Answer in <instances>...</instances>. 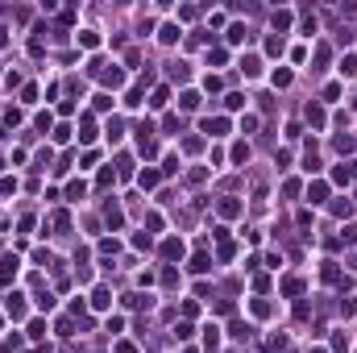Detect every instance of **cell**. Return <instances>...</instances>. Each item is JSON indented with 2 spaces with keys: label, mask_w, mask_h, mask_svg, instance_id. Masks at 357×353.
I'll return each mask as SVG.
<instances>
[{
  "label": "cell",
  "mask_w": 357,
  "mask_h": 353,
  "mask_svg": "<svg viewBox=\"0 0 357 353\" xmlns=\"http://www.w3.org/2000/svg\"><path fill=\"white\" fill-rule=\"evenodd\" d=\"M104 220H108V229L116 233L121 224H125V212H121V204H104Z\"/></svg>",
  "instance_id": "2"
},
{
  "label": "cell",
  "mask_w": 357,
  "mask_h": 353,
  "mask_svg": "<svg viewBox=\"0 0 357 353\" xmlns=\"http://www.w3.org/2000/svg\"><path fill=\"white\" fill-rule=\"evenodd\" d=\"M137 187H146V191L158 187V171H141V175H137Z\"/></svg>",
  "instance_id": "21"
},
{
  "label": "cell",
  "mask_w": 357,
  "mask_h": 353,
  "mask_svg": "<svg viewBox=\"0 0 357 353\" xmlns=\"http://www.w3.org/2000/svg\"><path fill=\"white\" fill-rule=\"evenodd\" d=\"M324 62H328V46H316V71H324Z\"/></svg>",
  "instance_id": "35"
},
{
  "label": "cell",
  "mask_w": 357,
  "mask_h": 353,
  "mask_svg": "<svg viewBox=\"0 0 357 353\" xmlns=\"http://www.w3.org/2000/svg\"><path fill=\"white\" fill-rule=\"evenodd\" d=\"M166 100H171V87H154V96H150V104H154V108H162Z\"/></svg>",
  "instance_id": "17"
},
{
  "label": "cell",
  "mask_w": 357,
  "mask_h": 353,
  "mask_svg": "<svg viewBox=\"0 0 357 353\" xmlns=\"http://www.w3.org/2000/svg\"><path fill=\"white\" fill-rule=\"evenodd\" d=\"M91 308H112V295H108V287H96V291H91Z\"/></svg>",
  "instance_id": "7"
},
{
  "label": "cell",
  "mask_w": 357,
  "mask_h": 353,
  "mask_svg": "<svg viewBox=\"0 0 357 353\" xmlns=\"http://www.w3.org/2000/svg\"><path fill=\"white\" fill-rule=\"evenodd\" d=\"M270 25H274V34H282V29H291V13H287V9H278V13L270 17Z\"/></svg>",
  "instance_id": "13"
},
{
  "label": "cell",
  "mask_w": 357,
  "mask_h": 353,
  "mask_svg": "<svg viewBox=\"0 0 357 353\" xmlns=\"http://www.w3.org/2000/svg\"><path fill=\"white\" fill-rule=\"evenodd\" d=\"M229 158H233V162H245V158H249V146H245V142H237V146H233V154H229Z\"/></svg>",
  "instance_id": "28"
},
{
  "label": "cell",
  "mask_w": 357,
  "mask_h": 353,
  "mask_svg": "<svg viewBox=\"0 0 357 353\" xmlns=\"http://www.w3.org/2000/svg\"><path fill=\"white\" fill-rule=\"evenodd\" d=\"M253 316H270V303L266 299H253Z\"/></svg>",
  "instance_id": "42"
},
{
  "label": "cell",
  "mask_w": 357,
  "mask_h": 353,
  "mask_svg": "<svg viewBox=\"0 0 357 353\" xmlns=\"http://www.w3.org/2000/svg\"><path fill=\"white\" fill-rule=\"evenodd\" d=\"M187 75H191V71H187V62H171V79H179V83H183Z\"/></svg>",
  "instance_id": "26"
},
{
  "label": "cell",
  "mask_w": 357,
  "mask_h": 353,
  "mask_svg": "<svg viewBox=\"0 0 357 353\" xmlns=\"http://www.w3.org/2000/svg\"><path fill=\"white\" fill-rule=\"evenodd\" d=\"M307 200H312V204H328V183L316 179V183L307 187Z\"/></svg>",
  "instance_id": "3"
},
{
  "label": "cell",
  "mask_w": 357,
  "mask_h": 353,
  "mask_svg": "<svg viewBox=\"0 0 357 353\" xmlns=\"http://www.w3.org/2000/svg\"><path fill=\"white\" fill-rule=\"evenodd\" d=\"M108 108H112V96L100 91V96H96V112H108Z\"/></svg>",
  "instance_id": "33"
},
{
  "label": "cell",
  "mask_w": 357,
  "mask_h": 353,
  "mask_svg": "<svg viewBox=\"0 0 357 353\" xmlns=\"http://www.w3.org/2000/svg\"><path fill=\"white\" fill-rule=\"evenodd\" d=\"M158 38L166 42V46H171V42H179V25H162V34H158Z\"/></svg>",
  "instance_id": "24"
},
{
  "label": "cell",
  "mask_w": 357,
  "mask_h": 353,
  "mask_svg": "<svg viewBox=\"0 0 357 353\" xmlns=\"http://www.w3.org/2000/svg\"><path fill=\"white\" fill-rule=\"evenodd\" d=\"M216 345H220V328H212V324H208V328H204V349H208V353H216Z\"/></svg>",
  "instance_id": "14"
},
{
  "label": "cell",
  "mask_w": 357,
  "mask_h": 353,
  "mask_svg": "<svg viewBox=\"0 0 357 353\" xmlns=\"http://www.w3.org/2000/svg\"><path fill=\"white\" fill-rule=\"evenodd\" d=\"M349 167V179H357V158H353V162H345Z\"/></svg>",
  "instance_id": "48"
},
{
  "label": "cell",
  "mask_w": 357,
  "mask_h": 353,
  "mask_svg": "<svg viewBox=\"0 0 357 353\" xmlns=\"http://www.w3.org/2000/svg\"><path fill=\"white\" fill-rule=\"evenodd\" d=\"M345 349H349V341H345V333H337L332 337V353H345Z\"/></svg>",
  "instance_id": "38"
},
{
  "label": "cell",
  "mask_w": 357,
  "mask_h": 353,
  "mask_svg": "<svg viewBox=\"0 0 357 353\" xmlns=\"http://www.w3.org/2000/svg\"><path fill=\"white\" fill-rule=\"evenodd\" d=\"M91 137H96V121L83 116V133H79V142H91Z\"/></svg>",
  "instance_id": "27"
},
{
  "label": "cell",
  "mask_w": 357,
  "mask_h": 353,
  "mask_svg": "<svg viewBox=\"0 0 357 353\" xmlns=\"http://www.w3.org/2000/svg\"><path fill=\"white\" fill-rule=\"evenodd\" d=\"M162 125H166V133H183V116H166Z\"/></svg>",
  "instance_id": "30"
},
{
  "label": "cell",
  "mask_w": 357,
  "mask_h": 353,
  "mask_svg": "<svg viewBox=\"0 0 357 353\" xmlns=\"http://www.w3.org/2000/svg\"><path fill=\"white\" fill-rule=\"evenodd\" d=\"M5 46H9V29L0 25V50H5Z\"/></svg>",
  "instance_id": "47"
},
{
  "label": "cell",
  "mask_w": 357,
  "mask_h": 353,
  "mask_svg": "<svg viewBox=\"0 0 357 353\" xmlns=\"http://www.w3.org/2000/svg\"><path fill=\"white\" fill-rule=\"evenodd\" d=\"M224 108H233V112L245 108V96H241V91H229V96H224Z\"/></svg>",
  "instance_id": "20"
},
{
  "label": "cell",
  "mask_w": 357,
  "mask_h": 353,
  "mask_svg": "<svg viewBox=\"0 0 357 353\" xmlns=\"http://www.w3.org/2000/svg\"><path fill=\"white\" fill-rule=\"evenodd\" d=\"M133 245H137V249H150L154 241H150V233H137V237H133Z\"/></svg>",
  "instance_id": "44"
},
{
  "label": "cell",
  "mask_w": 357,
  "mask_h": 353,
  "mask_svg": "<svg viewBox=\"0 0 357 353\" xmlns=\"http://www.w3.org/2000/svg\"><path fill=\"white\" fill-rule=\"evenodd\" d=\"M79 46L96 50V46H100V34H91V29H83V34H79Z\"/></svg>",
  "instance_id": "22"
},
{
  "label": "cell",
  "mask_w": 357,
  "mask_h": 353,
  "mask_svg": "<svg viewBox=\"0 0 357 353\" xmlns=\"http://www.w3.org/2000/svg\"><path fill=\"white\" fill-rule=\"evenodd\" d=\"M29 337H34V341H42V337H46V324H42V320H34V324H29Z\"/></svg>",
  "instance_id": "36"
},
{
  "label": "cell",
  "mask_w": 357,
  "mask_h": 353,
  "mask_svg": "<svg viewBox=\"0 0 357 353\" xmlns=\"http://www.w3.org/2000/svg\"><path fill=\"white\" fill-rule=\"evenodd\" d=\"M179 104H183L187 112H191V108H200V91H183V96H179Z\"/></svg>",
  "instance_id": "18"
},
{
  "label": "cell",
  "mask_w": 357,
  "mask_h": 353,
  "mask_svg": "<svg viewBox=\"0 0 357 353\" xmlns=\"http://www.w3.org/2000/svg\"><path fill=\"white\" fill-rule=\"evenodd\" d=\"M9 316L13 320H25V295H9Z\"/></svg>",
  "instance_id": "11"
},
{
  "label": "cell",
  "mask_w": 357,
  "mask_h": 353,
  "mask_svg": "<svg viewBox=\"0 0 357 353\" xmlns=\"http://www.w3.org/2000/svg\"><path fill=\"white\" fill-rule=\"evenodd\" d=\"M270 83H274V87H291V71H274Z\"/></svg>",
  "instance_id": "29"
},
{
  "label": "cell",
  "mask_w": 357,
  "mask_h": 353,
  "mask_svg": "<svg viewBox=\"0 0 357 353\" xmlns=\"http://www.w3.org/2000/svg\"><path fill=\"white\" fill-rule=\"evenodd\" d=\"M204 270H212V258L208 253H196V258H191V274H204Z\"/></svg>",
  "instance_id": "15"
},
{
  "label": "cell",
  "mask_w": 357,
  "mask_h": 353,
  "mask_svg": "<svg viewBox=\"0 0 357 353\" xmlns=\"http://www.w3.org/2000/svg\"><path fill=\"white\" fill-rule=\"evenodd\" d=\"M303 291V278H282V295H299Z\"/></svg>",
  "instance_id": "19"
},
{
  "label": "cell",
  "mask_w": 357,
  "mask_h": 353,
  "mask_svg": "<svg viewBox=\"0 0 357 353\" xmlns=\"http://www.w3.org/2000/svg\"><path fill=\"white\" fill-rule=\"evenodd\" d=\"M303 116H307L312 129H324V125H328V116H324V108H320V104H307V112H303Z\"/></svg>",
  "instance_id": "4"
},
{
  "label": "cell",
  "mask_w": 357,
  "mask_h": 353,
  "mask_svg": "<svg viewBox=\"0 0 357 353\" xmlns=\"http://www.w3.org/2000/svg\"><path fill=\"white\" fill-rule=\"evenodd\" d=\"M266 54H282V38H278V34L266 38Z\"/></svg>",
  "instance_id": "34"
},
{
  "label": "cell",
  "mask_w": 357,
  "mask_h": 353,
  "mask_svg": "<svg viewBox=\"0 0 357 353\" xmlns=\"http://www.w3.org/2000/svg\"><path fill=\"white\" fill-rule=\"evenodd\" d=\"M204 179H208V171H204V167H196V171H187V183H204Z\"/></svg>",
  "instance_id": "37"
},
{
  "label": "cell",
  "mask_w": 357,
  "mask_h": 353,
  "mask_svg": "<svg viewBox=\"0 0 357 353\" xmlns=\"http://www.w3.org/2000/svg\"><path fill=\"white\" fill-rule=\"evenodd\" d=\"M332 183H349V167H337L332 171Z\"/></svg>",
  "instance_id": "43"
},
{
  "label": "cell",
  "mask_w": 357,
  "mask_h": 353,
  "mask_svg": "<svg viewBox=\"0 0 357 353\" xmlns=\"http://www.w3.org/2000/svg\"><path fill=\"white\" fill-rule=\"evenodd\" d=\"M216 208H220V216H224V220H233V216H241V204H237L233 196H224V200H220Z\"/></svg>",
  "instance_id": "6"
},
{
  "label": "cell",
  "mask_w": 357,
  "mask_h": 353,
  "mask_svg": "<svg viewBox=\"0 0 357 353\" xmlns=\"http://www.w3.org/2000/svg\"><path fill=\"white\" fill-rule=\"evenodd\" d=\"M229 42H245V25H233L229 29Z\"/></svg>",
  "instance_id": "40"
},
{
  "label": "cell",
  "mask_w": 357,
  "mask_h": 353,
  "mask_svg": "<svg viewBox=\"0 0 357 353\" xmlns=\"http://www.w3.org/2000/svg\"><path fill=\"white\" fill-rule=\"evenodd\" d=\"M241 71H245V75L253 79L257 71H262V58H257V54H245V58H241Z\"/></svg>",
  "instance_id": "9"
},
{
  "label": "cell",
  "mask_w": 357,
  "mask_h": 353,
  "mask_svg": "<svg viewBox=\"0 0 357 353\" xmlns=\"http://www.w3.org/2000/svg\"><path fill=\"white\" fill-rule=\"evenodd\" d=\"M83 191H87V183H83V179H71V183H67V196H71V200H79Z\"/></svg>",
  "instance_id": "23"
},
{
  "label": "cell",
  "mask_w": 357,
  "mask_h": 353,
  "mask_svg": "<svg viewBox=\"0 0 357 353\" xmlns=\"http://www.w3.org/2000/svg\"><path fill=\"white\" fill-rule=\"evenodd\" d=\"M116 353H137V345H133V341H121V345H116Z\"/></svg>",
  "instance_id": "45"
},
{
  "label": "cell",
  "mask_w": 357,
  "mask_h": 353,
  "mask_svg": "<svg viewBox=\"0 0 357 353\" xmlns=\"http://www.w3.org/2000/svg\"><path fill=\"white\" fill-rule=\"evenodd\" d=\"M341 75H345V79H357V54H349V58L341 62Z\"/></svg>",
  "instance_id": "16"
},
{
  "label": "cell",
  "mask_w": 357,
  "mask_h": 353,
  "mask_svg": "<svg viewBox=\"0 0 357 353\" xmlns=\"http://www.w3.org/2000/svg\"><path fill=\"white\" fill-rule=\"evenodd\" d=\"M91 75H100L108 87H121V83H125V71H121V67H108V62H100V58L91 62Z\"/></svg>",
  "instance_id": "1"
},
{
  "label": "cell",
  "mask_w": 357,
  "mask_h": 353,
  "mask_svg": "<svg viewBox=\"0 0 357 353\" xmlns=\"http://www.w3.org/2000/svg\"><path fill=\"white\" fill-rule=\"evenodd\" d=\"M17 274V258H13V253H5V262H0V283H9Z\"/></svg>",
  "instance_id": "12"
},
{
  "label": "cell",
  "mask_w": 357,
  "mask_h": 353,
  "mask_svg": "<svg viewBox=\"0 0 357 353\" xmlns=\"http://www.w3.org/2000/svg\"><path fill=\"white\" fill-rule=\"evenodd\" d=\"M175 171H179V158L171 154V158H166V162H162V175H175Z\"/></svg>",
  "instance_id": "39"
},
{
  "label": "cell",
  "mask_w": 357,
  "mask_h": 353,
  "mask_svg": "<svg viewBox=\"0 0 357 353\" xmlns=\"http://www.w3.org/2000/svg\"><path fill=\"white\" fill-rule=\"evenodd\" d=\"M324 283H341V270H337V262H328V266H324Z\"/></svg>",
  "instance_id": "31"
},
{
  "label": "cell",
  "mask_w": 357,
  "mask_h": 353,
  "mask_svg": "<svg viewBox=\"0 0 357 353\" xmlns=\"http://www.w3.org/2000/svg\"><path fill=\"white\" fill-rule=\"evenodd\" d=\"M112 179H116V171H112V167H104V171H100V179H96V183H100V187H112Z\"/></svg>",
  "instance_id": "32"
},
{
  "label": "cell",
  "mask_w": 357,
  "mask_h": 353,
  "mask_svg": "<svg viewBox=\"0 0 357 353\" xmlns=\"http://www.w3.org/2000/svg\"><path fill=\"white\" fill-rule=\"evenodd\" d=\"M146 229H150V233H154V229H162V216H158V212H150V216H146Z\"/></svg>",
  "instance_id": "41"
},
{
  "label": "cell",
  "mask_w": 357,
  "mask_h": 353,
  "mask_svg": "<svg viewBox=\"0 0 357 353\" xmlns=\"http://www.w3.org/2000/svg\"><path fill=\"white\" fill-rule=\"evenodd\" d=\"M249 333H253V328L245 324V320H233V324H229V337H233V341H249Z\"/></svg>",
  "instance_id": "8"
},
{
  "label": "cell",
  "mask_w": 357,
  "mask_h": 353,
  "mask_svg": "<svg viewBox=\"0 0 357 353\" xmlns=\"http://www.w3.org/2000/svg\"><path fill=\"white\" fill-rule=\"evenodd\" d=\"M349 212H353V200H337V204H332V216H341V220H345Z\"/></svg>",
  "instance_id": "25"
},
{
  "label": "cell",
  "mask_w": 357,
  "mask_h": 353,
  "mask_svg": "<svg viewBox=\"0 0 357 353\" xmlns=\"http://www.w3.org/2000/svg\"><path fill=\"white\" fill-rule=\"evenodd\" d=\"M204 133H212V137L229 133V121H224V116H208V121H204Z\"/></svg>",
  "instance_id": "5"
},
{
  "label": "cell",
  "mask_w": 357,
  "mask_h": 353,
  "mask_svg": "<svg viewBox=\"0 0 357 353\" xmlns=\"http://www.w3.org/2000/svg\"><path fill=\"white\" fill-rule=\"evenodd\" d=\"M179 253H183V241H179V237H171V241H162V258H171V262H175Z\"/></svg>",
  "instance_id": "10"
},
{
  "label": "cell",
  "mask_w": 357,
  "mask_h": 353,
  "mask_svg": "<svg viewBox=\"0 0 357 353\" xmlns=\"http://www.w3.org/2000/svg\"><path fill=\"white\" fill-rule=\"evenodd\" d=\"M345 241H353V245H357V224H349V229H345Z\"/></svg>",
  "instance_id": "46"
}]
</instances>
